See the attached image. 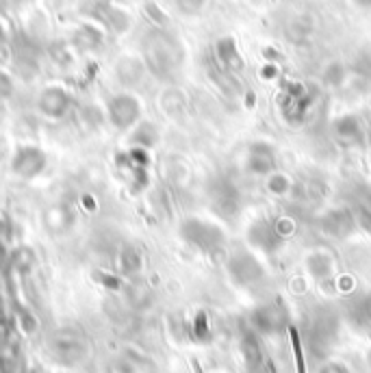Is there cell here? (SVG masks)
Instances as JSON below:
<instances>
[{
	"label": "cell",
	"mask_w": 371,
	"mask_h": 373,
	"mask_svg": "<svg viewBox=\"0 0 371 373\" xmlns=\"http://www.w3.org/2000/svg\"><path fill=\"white\" fill-rule=\"evenodd\" d=\"M135 115H137V105L132 103V98H117L111 107V117L117 126L130 124Z\"/></svg>",
	"instance_id": "cell-2"
},
{
	"label": "cell",
	"mask_w": 371,
	"mask_h": 373,
	"mask_svg": "<svg viewBox=\"0 0 371 373\" xmlns=\"http://www.w3.org/2000/svg\"><path fill=\"white\" fill-rule=\"evenodd\" d=\"M66 105V98L61 96L59 91H46V96H43V100H41V107H43V111L46 113H53V115H61V111L57 109V105Z\"/></svg>",
	"instance_id": "cell-3"
},
{
	"label": "cell",
	"mask_w": 371,
	"mask_h": 373,
	"mask_svg": "<svg viewBox=\"0 0 371 373\" xmlns=\"http://www.w3.org/2000/svg\"><path fill=\"white\" fill-rule=\"evenodd\" d=\"M291 335V345H293V356H296V369L298 373H306V362H304V354H302V343H300V335L296 328H289Z\"/></svg>",
	"instance_id": "cell-4"
},
{
	"label": "cell",
	"mask_w": 371,
	"mask_h": 373,
	"mask_svg": "<svg viewBox=\"0 0 371 373\" xmlns=\"http://www.w3.org/2000/svg\"><path fill=\"white\" fill-rule=\"evenodd\" d=\"M46 163H48V159H46V154L39 150V148H33V146H24L20 148L14 159H11V169L16 176L20 178H37L43 169H46Z\"/></svg>",
	"instance_id": "cell-1"
},
{
	"label": "cell",
	"mask_w": 371,
	"mask_h": 373,
	"mask_svg": "<svg viewBox=\"0 0 371 373\" xmlns=\"http://www.w3.org/2000/svg\"><path fill=\"white\" fill-rule=\"evenodd\" d=\"M192 364H194V373H202V367H200L198 360H192Z\"/></svg>",
	"instance_id": "cell-5"
}]
</instances>
